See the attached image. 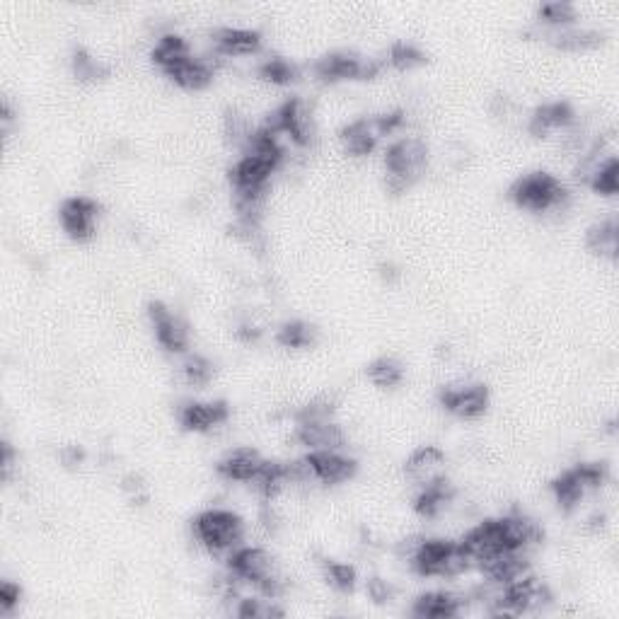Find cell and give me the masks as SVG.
<instances>
[{
    "instance_id": "3957f363",
    "label": "cell",
    "mask_w": 619,
    "mask_h": 619,
    "mask_svg": "<svg viewBox=\"0 0 619 619\" xmlns=\"http://www.w3.org/2000/svg\"><path fill=\"white\" fill-rule=\"evenodd\" d=\"M225 564L230 576H235L242 586H254L264 598L279 600L286 593V578L276 566V559L262 547H237Z\"/></svg>"
},
{
    "instance_id": "6da1fadb",
    "label": "cell",
    "mask_w": 619,
    "mask_h": 619,
    "mask_svg": "<svg viewBox=\"0 0 619 619\" xmlns=\"http://www.w3.org/2000/svg\"><path fill=\"white\" fill-rule=\"evenodd\" d=\"M542 537H545V530L537 525V520L523 516V513H511V516L489 518L474 525L472 530L465 532L460 545L465 547L472 564H479V561L501 552H511V549L530 552L532 547L540 545Z\"/></svg>"
},
{
    "instance_id": "d6a6232c",
    "label": "cell",
    "mask_w": 619,
    "mask_h": 619,
    "mask_svg": "<svg viewBox=\"0 0 619 619\" xmlns=\"http://www.w3.org/2000/svg\"><path fill=\"white\" fill-rule=\"evenodd\" d=\"M259 78L266 80L271 85H291L300 78V71L295 63H291L283 56H269L257 66Z\"/></svg>"
},
{
    "instance_id": "d590c367",
    "label": "cell",
    "mask_w": 619,
    "mask_h": 619,
    "mask_svg": "<svg viewBox=\"0 0 619 619\" xmlns=\"http://www.w3.org/2000/svg\"><path fill=\"white\" fill-rule=\"evenodd\" d=\"M235 615L242 619H271L283 617V610L271 598H237Z\"/></svg>"
},
{
    "instance_id": "7402d4cb",
    "label": "cell",
    "mask_w": 619,
    "mask_h": 619,
    "mask_svg": "<svg viewBox=\"0 0 619 619\" xmlns=\"http://www.w3.org/2000/svg\"><path fill=\"white\" fill-rule=\"evenodd\" d=\"M465 610V598L450 590H431L414 600L412 615L421 619H453Z\"/></svg>"
},
{
    "instance_id": "9c48e42d",
    "label": "cell",
    "mask_w": 619,
    "mask_h": 619,
    "mask_svg": "<svg viewBox=\"0 0 619 619\" xmlns=\"http://www.w3.org/2000/svg\"><path fill=\"white\" fill-rule=\"evenodd\" d=\"M266 129L274 131L276 136H288L295 146L305 148L310 146L312 141H315V119H312L310 107L305 104L300 97H291V100H286L279 107L274 109V112L269 114V117L264 119Z\"/></svg>"
},
{
    "instance_id": "8d00e7d4",
    "label": "cell",
    "mask_w": 619,
    "mask_h": 619,
    "mask_svg": "<svg viewBox=\"0 0 619 619\" xmlns=\"http://www.w3.org/2000/svg\"><path fill=\"white\" fill-rule=\"evenodd\" d=\"M387 61L399 71H412V68L426 63V54L412 42H395L387 51Z\"/></svg>"
},
{
    "instance_id": "f1b7e54d",
    "label": "cell",
    "mask_w": 619,
    "mask_h": 619,
    "mask_svg": "<svg viewBox=\"0 0 619 619\" xmlns=\"http://www.w3.org/2000/svg\"><path fill=\"white\" fill-rule=\"evenodd\" d=\"M194 54L192 46L184 37H179V34H163V37L158 39V44L153 46V63L160 68V71H165L167 66H172V63L184 59V56Z\"/></svg>"
},
{
    "instance_id": "ab89813d",
    "label": "cell",
    "mask_w": 619,
    "mask_h": 619,
    "mask_svg": "<svg viewBox=\"0 0 619 619\" xmlns=\"http://www.w3.org/2000/svg\"><path fill=\"white\" fill-rule=\"evenodd\" d=\"M22 600V588L15 581H3L0 583V615L8 617L13 615L15 607Z\"/></svg>"
},
{
    "instance_id": "8fae6325",
    "label": "cell",
    "mask_w": 619,
    "mask_h": 619,
    "mask_svg": "<svg viewBox=\"0 0 619 619\" xmlns=\"http://www.w3.org/2000/svg\"><path fill=\"white\" fill-rule=\"evenodd\" d=\"M383 63L366 56L356 54V51H332L322 59L315 61L312 71L325 83H337V80H368L380 73Z\"/></svg>"
},
{
    "instance_id": "603a6c76",
    "label": "cell",
    "mask_w": 619,
    "mask_h": 619,
    "mask_svg": "<svg viewBox=\"0 0 619 619\" xmlns=\"http://www.w3.org/2000/svg\"><path fill=\"white\" fill-rule=\"evenodd\" d=\"M443 470L445 453L438 445H421V448H416L414 453L407 457V462H404V474H407L409 482H414L416 487L441 477Z\"/></svg>"
},
{
    "instance_id": "f35d334b",
    "label": "cell",
    "mask_w": 619,
    "mask_h": 619,
    "mask_svg": "<svg viewBox=\"0 0 619 619\" xmlns=\"http://www.w3.org/2000/svg\"><path fill=\"white\" fill-rule=\"evenodd\" d=\"M334 414V399L329 395L315 397L312 402L305 404L298 412V421H315V419H332Z\"/></svg>"
},
{
    "instance_id": "d4e9b609",
    "label": "cell",
    "mask_w": 619,
    "mask_h": 619,
    "mask_svg": "<svg viewBox=\"0 0 619 619\" xmlns=\"http://www.w3.org/2000/svg\"><path fill=\"white\" fill-rule=\"evenodd\" d=\"M339 141L346 153L356 155V158H363V155L373 153L380 136L378 131H375L373 119H356L339 131Z\"/></svg>"
},
{
    "instance_id": "60d3db41",
    "label": "cell",
    "mask_w": 619,
    "mask_h": 619,
    "mask_svg": "<svg viewBox=\"0 0 619 619\" xmlns=\"http://www.w3.org/2000/svg\"><path fill=\"white\" fill-rule=\"evenodd\" d=\"M404 121L407 119H404V112H399V109H395V112L380 114V117H373L378 136H392V133H397L399 129H402Z\"/></svg>"
},
{
    "instance_id": "1f68e13d",
    "label": "cell",
    "mask_w": 619,
    "mask_h": 619,
    "mask_svg": "<svg viewBox=\"0 0 619 619\" xmlns=\"http://www.w3.org/2000/svg\"><path fill=\"white\" fill-rule=\"evenodd\" d=\"M71 66H73L75 78H78L80 83H100V80L109 78V66H107V63L97 61L88 49H83V46L73 49Z\"/></svg>"
},
{
    "instance_id": "836d02e7",
    "label": "cell",
    "mask_w": 619,
    "mask_h": 619,
    "mask_svg": "<svg viewBox=\"0 0 619 619\" xmlns=\"http://www.w3.org/2000/svg\"><path fill=\"white\" fill-rule=\"evenodd\" d=\"M322 574H325L327 583L339 593H354L358 574L351 564L337 559H325L322 561Z\"/></svg>"
},
{
    "instance_id": "d6986e66",
    "label": "cell",
    "mask_w": 619,
    "mask_h": 619,
    "mask_svg": "<svg viewBox=\"0 0 619 619\" xmlns=\"http://www.w3.org/2000/svg\"><path fill=\"white\" fill-rule=\"evenodd\" d=\"M262 465L264 457L254 448H233L218 460L216 472L221 474L223 479H228V482L250 484L252 479L257 477V472L262 470Z\"/></svg>"
},
{
    "instance_id": "44dd1931",
    "label": "cell",
    "mask_w": 619,
    "mask_h": 619,
    "mask_svg": "<svg viewBox=\"0 0 619 619\" xmlns=\"http://www.w3.org/2000/svg\"><path fill=\"white\" fill-rule=\"evenodd\" d=\"M479 569H482L487 583H494V586H506V583L516 581L518 576H523L528 571V552H501L494 554V557L479 561Z\"/></svg>"
},
{
    "instance_id": "7bdbcfd3",
    "label": "cell",
    "mask_w": 619,
    "mask_h": 619,
    "mask_svg": "<svg viewBox=\"0 0 619 619\" xmlns=\"http://www.w3.org/2000/svg\"><path fill=\"white\" fill-rule=\"evenodd\" d=\"M235 334L240 341H247V344H252V341H257L259 337H262V329L254 325L252 320H245V322H240V325H237Z\"/></svg>"
},
{
    "instance_id": "30bf717a",
    "label": "cell",
    "mask_w": 619,
    "mask_h": 619,
    "mask_svg": "<svg viewBox=\"0 0 619 619\" xmlns=\"http://www.w3.org/2000/svg\"><path fill=\"white\" fill-rule=\"evenodd\" d=\"M305 482L322 484V487H337V484L349 482L354 477L358 465L354 457L344 455L341 450H310L300 460Z\"/></svg>"
},
{
    "instance_id": "83f0119b",
    "label": "cell",
    "mask_w": 619,
    "mask_h": 619,
    "mask_svg": "<svg viewBox=\"0 0 619 619\" xmlns=\"http://www.w3.org/2000/svg\"><path fill=\"white\" fill-rule=\"evenodd\" d=\"M586 182L593 192L603 196H615L619 192V163L615 155H607L605 160H600V163L590 170Z\"/></svg>"
},
{
    "instance_id": "9a60e30c",
    "label": "cell",
    "mask_w": 619,
    "mask_h": 619,
    "mask_svg": "<svg viewBox=\"0 0 619 619\" xmlns=\"http://www.w3.org/2000/svg\"><path fill=\"white\" fill-rule=\"evenodd\" d=\"M177 419L184 431L206 433L230 419V407L223 399H218V402H184L179 404Z\"/></svg>"
},
{
    "instance_id": "e0dca14e",
    "label": "cell",
    "mask_w": 619,
    "mask_h": 619,
    "mask_svg": "<svg viewBox=\"0 0 619 619\" xmlns=\"http://www.w3.org/2000/svg\"><path fill=\"white\" fill-rule=\"evenodd\" d=\"M216 56H252L262 49V34L247 27H218L211 32Z\"/></svg>"
},
{
    "instance_id": "52a82bcc",
    "label": "cell",
    "mask_w": 619,
    "mask_h": 619,
    "mask_svg": "<svg viewBox=\"0 0 619 619\" xmlns=\"http://www.w3.org/2000/svg\"><path fill=\"white\" fill-rule=\"evenodd\" d=\"M552 600V590L545 581L523 574L506 586H496L491 612L494 615H530V612L545 610L547 605H552Z\"/></svg>"
},
{
    "instance_id": "ac0fdd59",
    "label": "cell",
    "mask_w": 619,
    "mask_h": 619,
    "mask_svg": "<svg viewBox=\"0 0 619 619\" xmlns=\"http://www.w3.org/2000/svg\"><path fill=\"white\" fill-rule=\"evenodd\" d=\"M295 438L300 445L310 450H341L346 443L344 431L332 419H315V421H298L295 426Z\"/></svg>"
},
{
    "instance_id": "2e32d148",
    "label": "cell",
    "mask_w": 619,
    "mask_h": 619,
    "mask_svg": "<svg viewBox=\"0 0 619 619\" xmlns=\"http://www.w3.org/2000/svg\"><path fill=\"white\" fill-rule=\"evenodd\" d=\"M163 73L172 83H177L179 88L204 90L213 80V73H216V61H211V56L189 54L172 63V66H167Z\"/></svg>"
},
{
    "instance_id": "4dcf8cb0",
    "label": "cell",
    "mask_w": 619,
    "mask_h": 619,
    "mask_svg": "<svg viewBox=\"0 0 619 619\" xmlns=\"http://www.w3.org/2000/svg\"><path fill=\"white\" fill-rule=\"evenodd\" d=\"M276 341L283 349H310L317 341V329L303 320L283 322L276 332Z\"/></svg>"
},
{
    "instance_id": "4316f807",
    "label": "cell",
    "mask_w": 619,
    "mask_h": 619,
    "mask_svg": "<svg viewBox=\"0 0 619 619\" xmlns=\"http://www.w3.org/2000/svg\"><path fill=\"white\" fill-rule=\"evenodd\" d=\"M586 247L598 257L615 262L619 254V225L615 218H605V221L590 225L586 233Z\"/></svg>"
},
{
    "instance_id": "ffe728a7",
    "label": "cell",
    "mask_w": 619,
    "mask_h": 619,
    "mask_svg": "<svg viewBox=\"0 0 619 619\" xmlns=\"http://www.w3.org/2000/svg\"><path fill=\"white\" fill-rule=\"evenodd\" d=\"M574 121H576V112L569 102L566 100L547 102L532 112V117L528 121V131L535 138H547L552 131L571 129Z\"/></svg>"
},
{
    "instance_id": "ee69618b",
    "label": "cell",
    "mask_w": 619,
    "mask_h": 619,
    "mask_svg": "<svg viewBox=\"0 0 619 619\" xmlns=\"http://www.w3.org/2000/svg\"><path fill=\"white\" fill-rule=\"evenodd\" d=\"M59 457L66 467H75L85 460V450L78 448V445H66V448H61Z\"/></svg>"
},
{
    "instance_id": "5b68a950",
    "label": "cell",
    "mask_w": 619,
    "mask_h": 619,
    "mask_svg": "<svg viewBox=\"0 0 619 619\" xmlns=\"http://www.w3.org/2000/svg\"><path fill=\"white\" fill-rule=\"evenodd\" d=\"M428 165V146L424 138L404 136L385 150V182L392 194L407 192L424 175Z\"/></svg>"
},
{
    "instance_id": "ba28073f",
    "label": "cell",
    "mask_w": 619,
    "mask_h": 619,
    "mask_svg": "<svg viewBox=\"0 0 619 619\" xmlns=\"http://www.w3.org/2000/svg\"><path fill=\"white\" fill-rule=\"evenodd\" d=\"M607 479H610L607 462H578L571 470L554 477L549 489H552L554 501H557L561 511H574L590 491L605 487Z\"/></svg>"
},
{
    "instance_id": "f6af8a7d",
    "label": "cell",
    "mask_w": 619,
    "mask_h": 619,
    "mask_svg": "<svg viewBox=\"0 0 619 619\" xmlns=\"http://www.w3.org/2000/svg\"><path fill=\"white\" fill-rule=\"evenodd\" d=\"M0 465H3V479L8 482L10 474H13V467H15V450L8 441L3 443V460H0Z\"/></svg>"
},
{
    "instance_id": "74e56055",
    "label": "cell",
    "mask_w": 619,
    "mask_h": 619,
    "mask_svg": "<svg viewBox=\"0 0 619 619\" xmlns=\"http://www.w3.org/2000/svg\"><path fill=\"white\" fill-rule=\"evenodd\" d=\"M213 373H216V368H213V363L208 361L206 356L189 354L187 358H184L182 375H184V380H187L189 385L206 387L213 380Z\"/></svg>"
},
{
    "instance_id": "7a4b0ae2",
    "label": "cell",
    "mask_w": 619,
    "mask_h": 619,
    "mask_svg": "<svg viewBox=\"0 0 619 619\" xmlns=\"http://www.w3.org/2000/svg\"><path fill=\"white\" fill-rule=\"evenodd\" d=\"M402 557L412 564V569L424 578H453L465 574L472 566L465 547L453 540H424L412 537L399 545Z\"/></svg>"
},
{
    "instance_id": "f546056e",
    "label": "cell",
    "mask_w": 619,
    "mask_h": 619,
    "mask_svg": "<svg viewBox=\"0 0 619 619\" xmlns=\"http://www.w3.org/2000/svg\"><path fill=\"white\" fill-rule=\"evenodd\" d=\"M368 380L380 390H392L404 380V368L397 358L392 356H380L366 368Z\"/></svg>"
},
{
    "instance_id": "484cf974",
    "label": "cell",
    "mask_w": 619,
    "mask_h": 619,
    "mask_svg": "<svg viewBox=\"0 0 619 619\" xmlns=\"http://www.w3.org/2000/svg\"><path fill=\"white\" fill-rule=\"evenodd\" d=\"M549 44L561 51H590L598 49L605 42V32L590 30V27H559V30L547 32Z\"/></svg>"
},
{
    "instance_id": "5bb4252c",
    "label": "cell",
    "mask_w": 619,
    "mask_h": 619,
    "mask_svg": "<svg viewBox=\"0 0 619 619\" xmlns=\"http://www.w3.org/2000/svg\"><path fill=\"white\" fill-rule=\"evenodd\" d=\"M438 402L445 412L460 419H479L489 409V387L484 383L445 385L438 392Z\"/></svg>"
},
{
    "instance_id": "7c38bea8",
    "label": "cell",
    "mask_w": 619,
    "mask_h": 619,
    "mask_svg": "<svg viewBox=\"0 0 619 619\" xmlns=\"http://www.w3.org/2000/svg\"><path fill=\"white\" fill-rule=\"evenodd\" d=\"M102 206L90 196H68L59 208L63 233L75 242H90L97 233V218Z\"/></svg>"
},
{
    "instance_id": "4fadbf2b",
    "label": "cell",
    "mask_w": 619,
    "mask_h": 619,
    "mask_svg": "<svg viewBox=\"0 0 619 619\" xmlns=\"http://www.w3.org/2000/svg\"><path fill=\"white\" fill-rule=\"evenodd\" d=\"M148 317L150 325H153L155 339L158 344L163 346L167 354H184L189 349V341H192V334H189V325L167 308L165 303L160 300H150L148 303Z\"/></svg>"
},
{
    "instance_id": "277c9868",
    "label": "cell",
    "mask_w": 619,
    "mask_h": 619,
    "mask_svg": "<svg viewBox=\"0 0 619 619\" xmlns=\"http://www.w3.org/2000/svg\"><path fill=\"white\" fill-rule=\"evenodd\" d=\"M192 530L196 542L213 557L228 559L245 540V523L228 508H208V511L199 513L194 518Z\"/></svg>"
},
{
    "instance_id": "e575fe53",
    "label": "cell",
    "mask_w": 619,
    "mask_h": 619,
    "mask_svg": "<svg viewBox=\"0 0 619 619\" xmlns=\"http://www.w3.org/2000/svg\"><path fill=\"white\" fill-rule=\"evenodd\" d=\"M537 17L542 25L549 30H559V27H571L576 20V5L566 3V0H552V3H542L537 8Z\"/></svg>"
},
{
    "instance_id": "b9f144b4",
    "label": "cell",
    "mask_w": 619,
    "mask_h": 619,
    "mask_svg": "<svg viewBox=\"0 0 619 619\" xmlns=\"http://www.w3.org/2000/svg\"><path fill=\"white\" fill-rule=\"evenodd\" d=\"M366 588H368L370 600H375L378 605L390 603L392 600V586L387 581H383V578H370Z\"/></svg>"
},
{
    "instance_id": "8992f818",
    "label": "cell",
    "mask_w": 619,
    "mask_h": 619,
    "mask_svg": "<svg viewBox=\"0 0 619 619\" xmlns=\"http://www.w3.org/2000/svg\"><path fill=\"white\" fill-rule=\"evenodd\" d=\"M508 196L518 208L530 213H549L559 211L569 201V189L564 187L559 177L552 172H528V175L518 177L508 189Z\"/></svg>"
},
{
    "instance_id": "cb8c5ba5",
    "label": "cell",
    "mask_w": 619,
    "mask_h": 619,
    "mask_svg": "<svg viewBox=\"0 0 619 619\" xmlns=\"http://www.w3.org/2000/svg\"><path fill=\"white\" fill-rule=\"evenodd\" d=\"M453 496H455L453 484L448 482L445 474H441V477L421 484L414 496V511L419 513L421 518H438L443 513V508L453 501Z\"/></svg>"
}]
</instances>
